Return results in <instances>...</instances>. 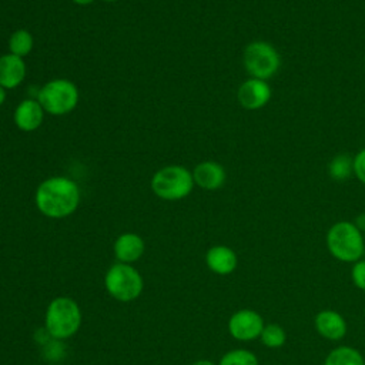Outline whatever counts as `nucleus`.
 <instances>
[{
	"label": "nucleus",
	"instance_id": "obj_18",
	"mask_svg": "<svg viewBox=\"0 0 365 365\" xmlns=\"http://www.w3.org/2000/svg\"><path fill=\"white\" fill-rule=\"evenodd\" d=\"M34 46V38L31 36L30 31L24 30V29H19L16 31L11 33V36L9 37V50L11 54L19 56V57H26L27 54H30V51L33 50Z\"/></svg>",
	"mask_w": 365,
	"mask_h": 365
},
{
	"label": "nucleus",
	"instance_id": "obj_24",
	"mask_svg": "<svg viewBox=\"0 0 365 365\" xmlns=\"http://www.w3.org/2000/svg\"><path fill=\"white\" fill-rule=\"evenodd\" d=\"M6 91H7V90L0 86V106H3V103L6 101Z\"/></svg>",
	"mask_w": 365,
	"mask_h": 365
},
{
	"label": "nucleus",
	"instance_id": "obj_19",
	"mask_svg": "<svg viewBox=\"0 0 365 365\" xmlns=\"http://www.w3.org/2000/svg\"><path fill=\"white\" fill-rule=\"evenodd\" d=\"M259 339L268 348H281L287 341V332L278 324H268L264 327Z\"/></svg>",
	"mask_w": 365,
	"mask_h": 365
},
{
	"label": "nucleus",
	"instance_id": "obj_28",
	"mask_svg": "<svg viewBox=\"0 0 365 365\" xmlns=\"http://www.w3.org/2000/svg\"><path fill=\"white\" fill-rule=\"evenodd\" d=\"M364 365H365V362H364Z\"/></svg>",
	"mask_w": 365,
	"mask_h": 365
},
{
	"label": "nucleus",
	"instance_id": "obj_6",
	"mask_svg": "<svg viewBox=\"0 0 365 365\" xmlns=\"http://www.w3.org/2000/svg\"><path fill=\"white\" fill-rule=\"evenodd\" d=\"M77 86L67 78H54L47 81L38 91L37 100L43 110L51 115H64L71 113L78 103Z\"/></svg>",
	"mask_w": 365,
	"mask_h": 365
},
{
	"label": "nucleus",
	"instance_id": "obj_3",
	"mask_svg": "<svg viewBox=\"0 0 365 365\" xmlns=\"http://www.w3.org/2000/svg\"><path fill=\"white\" fill-rule=\"evenodd\" d=\"M46 331L54 339L73 336L81 325V311L78 304L68 297L54 298L46 311Z\"/></svg>",
	"mask_w": 365,
	"mask_h": 365
},
{
	"label": "nucleus",
	"instance_id": "obj_2",
	"mask_svg": "<svg viewBox=\"0 0 365 365\" xmlns=\"http://www.w3.org/2000/svg\"><path fill=\"white\" fill-rule=\"evenodd\" d=\"M329 254L342 262H356L365 251L364 232L351 221H338L327 232Z\"/></svg>",
	"mask_w": 365,
	"mask_h": 365
},
{
	"label": "nucleus",
	"instance_id": "obj_14",
	"mask_svg": "<svg viewBox=\"0 0 365 365\" xmlns=\"http://www.w3.org/2000/svg\"><path fill=\"white\" fill-rule=\"evenodd\" d=\"M205 264L212 272L228 275L237 268L238 257L235 251L227 245H214L205 254Z\"/></svg>",
	"mask_w": 365,
	"mask_h": 365
},
{
	"label": "nucleus",
	"instance_id": "obj_1",
	"mask_svg": "<svg viewBox=\"0 0 365 365\" xmlns=\"http://www.w3.org/2000/svg\"><path fill=\"white\" fill-rule=\"evenodd\" d=\"M37 210L48 218L71 215L80 204V188L71 178L56 175L44 180L36 190Z\"/></svg>",
	"mask_w": 365,
	"mask_h": 365
},
{
	"label": "nucleus",
	"instance_id": "obj_20",
	"mask_svg": "<svg viewBox=\"0 0 365 365\" xmlns=\"http://www.w3.org/2000/svg\"><path fill=\"white\" fill-rule=\"evenodd\" d=\"M218 365H258V358L248 349H232L222 355Z\"/></svg>",
	"mask_w": 365,
	"mask_h": 365
},
{
	"label": "nucleus",
	"instance_id": "obj_7",
	"mask_svg": "<svg viewBox=\"0 0 365 365\" xmlns=\"http://www.w3.org/2000/svg\"><path fill=\"white\" fill-rule=\"evenodd\" d=\"M104 285L108 294L121 302H128L143 292V277L130 264L117 262L108 268L104 277Z\"/></svg>",
	"mask_w": 365,
	"mask_h": 365
},
{
	"label": "nucleus",
	"instance_id": "obj_8",
	"mask_svg": "<svg viewBox=\"0 0 365 365\" xmlns=\"http://www.w3.org/2000/svg\"><path fill=\"white\" fill-rule=\"evenodd\" d=\"M264 318L254 309H240L228 319V332L238 341H252L259 338L264 329Z\"/></svg>",
	"mask_w": 365,
	"mask_h": 365
},
{
	"label": "nucleus",
	"instance_id": "obj_9",
	"mask_svg": "<svg viewBox=\"0 0 365 365\" xmlns=\"http://www.w3.org/2000/svg\"><path fill=\"white\" fill-rule=\"evenodd\" d=\"M272 96V90L268 84V81L261 80V78H254L250 77L245 80L237 91V98L238 103L242 108L245 110H259L265 107Z\"/></svg>",
	"mask_w": 365,
	"mask_h": 365
},
{
	"label": "nucleus",
	"instance_id": "obj_17",
	"mask_svg": "<svg viewBox=\"0 0 365 365\" xmlns=\"http://www.w3.org/2000/svg\"><path fill=\"white\" fill-rule=\"evenodd\" d=\"M354 174V158L348 154H336L328 163V175L335 181H345Z\"/></svg>",
	"mask_w": 365,
	"mask_h": 365
},
{
	"label": "nucleus",
	"instance_id": "obj_4",
	"mask_svg": "<svg viewBox=\"0 0 365 365\" xmlns=\"http://www.w3.org/2000/svg\"><path fill=\"white\" fill-rule=\"evenodd\" d=\"M194 188L192 171L182 165H165L151 178L153 192L167 201H178L190 195Z\"/></svg>",
	"mask_w": 365,
	"mask_h": 365
},
{
	"label": "nucleus",
	"instance_id": "obj_13",
	"mask_svg": "<svg viewBox=\"0 0 365 365\" xmlns=\"http://www.w3.org/2000/svg\"><path fill=\"white\" fill-rule=\"evenodd\" d=\"M27 67L21 57L11 53L0 56V86L6 90L19 87L26 78Z\"/></svg>",
	"mask_w": 365,
	"mask_h": 365
},
{
	"label": "nucleus",
	"instance_id": "obj_12",
	"mask_svg": "<svg viewBox=\"0 0 365 365\" xmlns=\"http://www.w3.org/2000/svg\"><path fill=\"white\" fill-rule=\"evenodd\" d=\"M44 113L38 100L26 98L16 107L13 120L21 131H34L43 124Z\"/></svg>",
	"mask_w": 365,
	"mask_h": 365
},
{
	"label": "nucleus",
	"instance_id": "obj_26",
	"mask_svg": "<svg viewBox=\"0 0 365 365\" xmlns=\"http://www.w3.org/2000/svg\"><path fill=\"white\" fill-rule=\"evenodd\" d=\"M104 1H107V3H113V1H115V0H104Z\"/></svg>",
	"mask_w": 365,
	"mask_h": 365
},
{
	"label": "nucleus",
	"instance_id": "obj_21",
	"mask_svg": "<svg viewBox=\"0 0 365 365\" xmlns=\"http://www.w3.org/2000/svg\"><path fill=\"white\" fill-rule=\"evenodd\" d=\"M351 278L356 288L365 291V259H359V261L354 262V267L351 271Z\"/></svg>",
	"mask_w": 365,
	"mask_h": 365
},
{
	"label": "nucleus",
	"instance_id": "obj_15",
	"mask_svg": "<svg viewBox=\"0 0 365 365\" xmlns=\"http://www.w3.org/2000/svg\"><path fill=\"white\" fill-rule=\"evenodd\" d=\"M144 252V241L138 234L124 232L114 242V255L120 262L137 261Z\"/></svg>",
	"mask_w": 365,
	"mask_h": 365
},
{
	"label": "nucleus",
	"instance_id": "obj_22",
	"mask_svg": "<svg viewBox=\"0 0 365 365\" xmlns=\"http://www.w3.org/2000/svg\"><path fill=\"white\" fill-rule=\"evenodd\" d=\"M354 174L365 185V148L359 150L354 157Z\"/></svg>",
	"mask_w": 365,
	"mask_h": 365
},
{
	"label": "nucleus",
	"instance_id": "obj_11",
	"mask_svg": "<svg viewBox=\"0 0 365 365\" xmlns=\"http://www.w3.org/2000/svg\"><path fill=\"white\" fill-rule=\"evenodd\" d=\"M314 325L317 332L329 339V341H339L346 334V321L345 318L334 311V309H322L315 315Z\"/></svg>",
	"mask_w": 365,
	"mask_h": 365
},
{
	"label": "nucleus",
	"instance_id": "obj_27",
	"mask_svg": "<svg viewBox=\"0 0 365 365\" xmlns=\"http://www.w3.org/2000/svg\"><path fill=\"white\" fill-rule=\"evenodd\" d=\"M362 232H364V240H365V230H364V231H362Z\"/></svg>",
	"mask_w": 365,
	"mask_h": 365
},
{
	"label": "nucleus",
	"instance_id": "obj_16",
	"mask_svg": "<svg viewBox=\"0 0 365 365\" xmlns=\"http://www.w3.org/2000/svg\"><path fill=\"white\" fill-rule=\"evenodd\" d=\"M365 359L362 354L348 345H341L329 351L324 365H364Z\"/></svg>",
	"mask_w": 365,
	"mask_h": 365
},
{
	"label": "nucleus",
	"instance_id": "obj_25",
	"mask_svg": "<svg viewBox=\"0 0 365 365\" xmlns=\"http://www.w3.org/2000/svg\"><path fill=\"white\" fill-rule=\"evenodd\" d=\"M192 365H215V364L208 359H200V361H195Z\"/></svg>",
	"mask_w": 365,
	"mask_h": 365
},
{
	"label": "nucleus",
	"instance_id": "obj_10",
	"mask_svg": "<svg viewBox=\"0 0 365 365\" xmlns=\"http://www.w3.org/2000/svg\"><path fill=\"white\" fill-rule=\"evenodd\" d=\"M192 178L194 184H197L202 190L215 191L224 185L227 174L220 163L207 160L195 165V168L192 170Z\"/></svg>",
	"mask_w": 365,
	"mask_h": 365
},
{
	"label": "nucleus",
	"instance_id": "obj_5",
	"mask_svg": "<svg viewBox=\"0 0 365 365\" xmlns=\"http://www.w3.org/2000/svg\"><path fill=\"white\" fill-rule=\"evenodd\" d=\"M242 64L251 77L268 81L278 73L281 67V56L271 43L265 40H254L244 48Z\"/></svg>",
	"mask_w": 365,
	"mask_h": 365
},
{
	"label": "nucleus",
	"instance_id": "obj_23",
	"mask_svg": "<svg viewBox=\"0 0 365 365\" xmlns=\"http://www.w3.org/2000/svg\"><path fill=\"white\" fill-rule=\"evenodd\" d=\"M73 3H76V4H78V6H88V4H91V3H94L96 0H71Z\"/></svg>",
	"mask_w": 365,
	"mask_h": 365
}]
</instances>
